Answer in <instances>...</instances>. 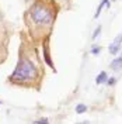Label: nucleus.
<instances>
[{
	"label": "nucleus",
	"mask_w": 122,
	"mask_h": 124,
	"mask_svg": "<svg viewBox=\"0 0 122 124\" xmlns=\"http://www.w3.org/2000/svg\"><path fill=\"white\" fill-rule=\"evenodd\" d=\"M34 42H28L24 37L21 38V46L18 52V61L13 73L8 76V83L20 87H30V89H41V83L45 76L44 65L39 59L38 51Z\"/></svg>",
	"instance_id": "1"
},
{
	"label": "nucleus",
	"mask_w": 122,
	"mask_h": 124,
	"mask_svg": "<svg viewBox=\"0 0 122 124\" xmlns=\"http://www.w3.org/2000/svg\"><path fill=\"white\" fill-rule=\"evenodd\" d=\"M58 16V7L52 1L34 0L24 14V21L30 37L35 42H42L51 35L52 27Z\"/></svg>",
	"instance_id": "2"
},
{
	"label": "nucleus",
	"mask_w": 122,
	"mask_h": 124,
	"mask_svg": "<svg viewBox=\"0 0 122 124\" xmlns=\"http://www.w3.org/2000/svg\"><path fill=\"white\" fill-rule=\"evenodd\" d=\"M49 38L51 37H46L44 41H42V51H44V61H45V63L51 68V69L54 70V72H56V69H55L54 66V62H52V58H51V49H49Z\"/></svg>",
	"instance_id": "3"
},
{
	"label": "nucleus",
	"mask_w": 122,
	"mask_h": 124,
	"mask_svg": "<svg viewBox=\"0 0 122 124\" xmlns=\"http://www.w3.org/2000/svg\"><path fill=\"white\" fill-rule=\"evenodd\" d=\"M121 48H122V32L111 42V44H109V46H108V52H109L111 55H116L119 51H121Z\"/></svg>",
	"instance_id": "4"
},
{
	"label": "nucleus",
	"mask_w": 122,
	"mask_h": 124,
	"mask_svg": "<svg viewBox=\"0 0 122 124\" xmlns=\"http://www.w3.org/2000/svg\"><path fill=\"white\" fill-rule=\"evenodd\" d=\"M109 68L112 70H121L122 69V55L114 58L112 61L109 62Z\"/></svg>",
	"instance_id": "5"
},
{
	"label": "nucleus",
	"mask_w": 122,
	"mask_h": 124,
	"mask_svg": "<svg viewBox=\"0 0 122 124\" xmlns=\"http://www.w3.org/2000/svg\"><path fill=\"white\" fill-rule=\"evenodd\" d=\"M109 6H111V1L109 0H101L98 4V7H97V10H95V14H94V18H98L100 14H101V11H102V8L107 7L109 8Z\"/></svg>",
	"instance_id": "6"
},
{
	"label": "nucleus",
	"mask_w": 122,
	"mask_h": 124,
	"mask_svg": "<svg viewBox=\"0 0 122 124\" xmlns=\"http://www.w3.org/2000/svg\"><path fill=\"white\" fill-rule=\"evenodd\" d=\"M107 79H108V73L105 70H101L95 78V85H104L107 82Z\"/></svg>",
	"instance_id": "7"
},
{
	"label": "nucleus",
	"mask_w": 122,
	"mask_h": 124,
	"mask_svg": "<svg viewBox=\"0 0 122 124\" xmlns=\"http://www.w3.org/2000/svg\"><path fill=\"white\" fill-rule=\"evenodd\" d=\"M75 110H76L77 114H83V113H86V111L88 110V107H87L86 104H83V103H79L76 107H75Z\"/></svg>",
	"instance_id": "8"
},
{
	"label": "nucleus",
	"mask_w": 122,
	"mask_h": 124,
	"mask_svg": "<svg viewBox=\"0 0 122 124\" xmlns=\"http://www.w3.org/2000/svg\"><path fill=\"white\" fill-rule=\"evenodd\" d=\"M101 31H102V25H98L95 30L93 31V35H91V39L93 41H95V39L100 37V34H101Z\"/></svg>",
	"instance_id": "9"
},
{
	"label": "nucleus",
	"mask_w": 122,
	"mask_h": 124,
	"mask_svg": "<svg viewBox=\"0 0 122 124\" xmlns=\"http://www.w3.org/2000/svg\"><path fill=\"white\" fill-rule=\"evenodd\" d=\"M101 51H102V46L101 45H93L91 49H90V54L91 55H98V54H101Z\"/></svg>",
	"instance_id": "10"
},
{
	"label": "nucleus",
	"mask_w": 122,
	"mask_h": 124,
	"mask_svg": "<svg viewBox=\"0 0 122 124\" xmlns=\"http://www.w3.org/2000/svg\"><path fill=\"white\" fill-rule=\"evenodd\" d=\"M115 83H116V78H114V76H108V79H107V82H105V85H108V86H114Z\"/></svg>",
	"instance_id": "11"
},
{
	"label": "nucleus",
	"mask_w": 122,
	"mask_h": 124,
	"mask_svg": "<svg viewBox=\"0 0 122 124\" xmlns=\"http://www.w3.org/2000/svg\"><path fill=\"white\" fill-rule=\"evenodd\" d=\"M49 120L46 118V117H44V118H39V120H35L34 121V124H45V123H48Z\"/></svg>",
	"instance_id": "12"
},
{
	"label": "nucleus",
	"mask_w": 122,
	"mask_h": 124,
	"mask_svg": "<svg viewBox=\"0 0 122 124\" xmlns=\"http://www.w3.org/2000/svg\"><path fill=\"white\" fill-rule=\"evenodd\" d=\"M25 1H34V0H25Z\"/></svg>",
	"instance_id": "13"
},
{
	"label": "nucleus",
	"mask_w": 122,
	"mask_h": 124,
	"mask_svg": "<svg viewBox=\"0 0 122 124\" xmlns=\"http://www.w3.org/2000/svg\"><path fill=\"white\" fill-rule=\"evenodd\" d=\"M0 104H1V100H0Z\"/></svg>",
	"instance_id": "14"
}]
</instances>
